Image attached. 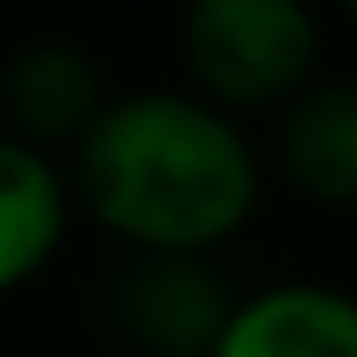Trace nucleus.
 I'll return each mask as SVG.
<instances>
[{"mask_svg": "<svg viewBox=\"0 0 357 357\" xmlns=\"http://www.w3.org/2000/svg\"><path fill=\"white\" fill-rule=\"evenodd\" d=\"M73 185L66 166L0 132V298L26 291L60 258L73 231Z\"/></svg>", "mask_w": 357, "mask_h": 357, "instance_id": "obj_7", "label": "nucleus"}, {"mask_svg": "<svg viewBox=\"0 0 357 357\" xmlns=\"http://www.w3.org/2000/svg\"><path fill=\"white\" fill-rule=\"evenodd\" d=\"M185 93L231 119H271L324 73V20L311 0H178Z\"/></svg>", "mask_w": 357, "mask_h": 357, "instance_id": "obj_2", "label": "nucleus"}, {"mask_svg": "<svg viewBox=\"0 0 357 357\" xmlns=\"http://www.w3.org/2000/svg\"><path fill=\"white\" fill-rule=\"evenodd\" d=\"M265 178L311 212H357V73H311L271 113Z\"/></svg>", "mask_w": 357, "mask_h": 357, "instance_id": "obj_5", "label": "nucleus"}, {"mask_svg": "<svg viewBox=\"0 0 357 357\" xmlns=\"http://www.w3.org/2000/svg\"><path fill=\"white\" fill-rule=\"evenodd\" d=\"M231 298L238 291L218 271V258L126 252L106 278V324L139 357H205Z\"/></svg>", "mask_w": 357, "mask_h": 357, "instance_id": "obj_3", "label": "nucleus"}, {"mask_svg": "<svg viewBox=\"0 0 357 357\" xmlns=\"http://www.w3.org/2000/svg\"><path fill=\"white\" fill-rule=\"evenodd\" d=\"M205 357H357V291L331 278L238 291Z\"/></svg>", "mask_w": 357, "mask_h": 357, "instance_id": "obj_6", "label": "nucleus"}, {"mask_svg": "<svg viewBox=\"0 0 357 357\" xmlns=\"http://www.w3.org/2000/svg\"><path fill=\"white\" fill-rule=\"evenodd\" d=\"M331 7H337V13H344V20H351V26H357V0H331Z\"/></svg>", "mask_w": 357, "mask_h": 357, "instance_id": "obj_8", "label": "nucleus"}, {"mask_svg": "<svg viewBox=\"0 0 357 357\" xmlns=\"http://www.w3.org/2000/svg\"><path fill=\"white\" fill-rule=\"evenodd\" d=\"M106 93L113 86H106L93 47L66 33H33L7 47V60H0V132L66 166V153L100 119Z\"/></svg>", "mask_w": 357, "mask_h": 357, "instance_id": "obj_4", "label": "nucleus"}, {"mask_svg": "<svg viewBox=\"0 0 357 357\" xmlns=\"http://www.w3.org/2000/svg\"><path fill=\"white\" fill-rule=\"evenodd\" d=\"M73 212L119 252L218 258L265 205V153L245 119L185 86L106 93L86 139L66 153Z\"/></svg>", "mask_w": 357, "mask_h": 357, "instance_id": "obj_1", "label": "nucleus"}]
</instances>
